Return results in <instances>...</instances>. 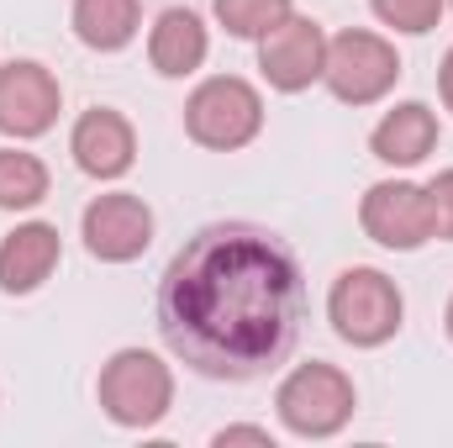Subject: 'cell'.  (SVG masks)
<instances>
[{"label":"cell","instance_id":"1","mask_svg":"<svg viewBox=\"0 0 453 448\" xmlns=\"http://www.w3.org/2000/svg\"><path fill=\"white\" fill-rule=\"evenodd\" d=\"M306 322L301 253L264 222H206L158 280V333L201 380L280 369Z\"/></svg>","mask_w":453,"mask_h":448},{"label":"cell","instance_id":"2","mask_svg":"<svg viewBox=\"0 0 453 448\" xmlns=\"http://www.w3.org/2000/svg\"><path fill=\"white\" fill-rule=\"evenodd\" d=\"M274 412H280V428L290 438H338L342 428L353 422L358 412V390L353 380L342 375L338 364L327 359H311V364H296L280 390H274Z\"/></svg>","mask_w":453,"mask_h":448},{"label":"cell","instance_id":"3","mask_svg":"<svg viewBox=\"0 0 453 448\" xmlns=\"http://www.w3.org/2000/svg\"><path fill=\"white\" fill-rule=\"evenodd\" d=\"M96 396L116 428H132V433L158 428L174 406V369L153 348H116L101 364Z\"/></svg>","mask_w":453,"mask_h":448},{"label":"cell","instance_id":"4","mask_svg":"<svg viewBox=\"0 0 453 448\" xmlns=\"http://www.w3.org/2000/svg\"><path fill=\"white\" fill-rule=\"evenodd\" d=\"M327 322L353 348H380V343H390V337L401 333L406 296H401V285L385 269L353 264V269H342L338 280H333V290H327Z\"/></svg>","mask_w":453,"mask_h":448},{"label":"cell","instance_id":"5","mask_svg":"<svg viewBox=\"0 0 453 448\" xmlns=\"http://www.w3.org/2000/svg\"><path fill=\"white\" fill-rule=\"evenodd\" d=\"M185 132L190 143L211 153H237L264 132V96L242 74H211L185 101Z\"/></svg>","mask_w":453,"mask_h":448},{"label":"cell","instance_id":"6","mask_svg":"<svg viewBox=\"0 0 453 448\" xmlns=\"http://www.w3.org/2000/svg\"><path fill=\"white\" fill-rule=\"evenodd\" d=\"M395 80H401V53H395L390 37L369 32V27H348L338 37H327L322 85L342 106H374L395 90Z\"/></svg>","mask_w":453,"mask_h":448},{"label":"cell","instance_id":"7","mask_svg":"<svg viewBox=\"0 0 453 448\" xmlns=\"http://www.w3.org/2000/svg\"><path fill=\"white\" fill-rule=\"evenodd\" d=\"M358 227L369 243L380 248H395V253H417L422 243H433V201H427V185L417 180H380L364 190L358 201Z\"/></svg>","mask_w":453,"mask_h":448},{"label":"cell","instance_id":"8","mask_svg":"<svg viewBox=\"0 0 453 448\" xmlns=\"http://www.w3.org/2000/svg\"><path fill=\"white\" fill-rule=\"evenodd\" d=\"M80 237H85L90 259H101V264H132L153 243V206L142 196H132V190H106V196H96L85 206Z\"/></svg>","mask_w":453,"mask_h":448},{"label":"cell","instance_id":"9","mask_svg":"<svg viewBox=\"0 0 453 448\" xmlns=\"http://www.w3.org/2000/svg\"><path fill=\"white\" fill-rule=\"evenodd\" d=\"M258 69H264V80L274 85V90H285V96H301V90H311L317 80H322V69H327V32L311 21V16H285L280 27H269L264 37H258Z\"/></svg>","mask_w":453,"mask_h":448},{"label":"cell","instance_id":"10","mask_svg":"<svg viewBox=\"0 0 453 448\" xmlns=\"http://www.w3.org/2000/svg\"><path fill=\"white\" fill-rule=\"evenodd\" d=\"M64 112V90L53 80L48 64L37 58H11L0 64V132L27 143V137H42Z\"/></svg>","mask_w":453,"mask_h":448},{"label":"cell","instance_id":"11","mask_svg":"<svg viewBox=\"0 0 453 448\" xmlns=\"http://www.w3.org/2000/svg\"><path fill=\"white\" fill-rule=\"evenodd\" d=\"M69 153L90 180H121L137 164V132L121 112L90 106V112H80L74 132H69Z\"/></svg>","mask_w":453,"mask_h":448},{"label":"cell","instance_id":"12","mask_svg":"<svg viewBox=\"0 0 453 448\" xmlns=\"http://www.w3.org/2000/svg\"><path fill=\"white\" fill-rule=\"evenodd\" d=\"M64 259V237L53 222H21L0 237V290L5 296H32L53 280Z\"/></svg>","mask_w":453,"mask_h":448},{"label":"cell","instance_id":"13","mask_svg":"<svg viewBox=\"0 0 453 448\" xmlns=\"http://www.w3.org/2000/svg\"><path fill=\"white\" fill-rule=\"evenodd\" d=\"M438 148V112L427 101H401L374 121L369 132V153L390 169H417L427 153Z\"/></svg>","mask_w":453,"mask_h":448},{"label":"cell","instance_id":"14","mask_svg":"<svg viewBox=\"0 0 453 448\" xmlns=\"http://www.w3.org/2000/svg\"><path fill=\"white\" fill-rule=\"evenodd\" d=\"M211 53V32L206 21L190 11V5H169L158 11V21L148 27V64L164 74V80H185L206 64Z\"/></svg>","mask_w":453,"mask_h":448},{"label":"cell","instance_id":"15","mask_svg":"<svg viewBox=\"0 0 453 448\" xmlns=\"http://www.w3.org/2000/svg\"><path fill=\"white\" fill-rule=\"evenodd\" d=\"M69 27H74V37L85 48L121 53L137 37V27H142V0H74Z\"/></svg>","mask_w":453,"mask_h":448},{"label":"cell","instance_id":"16","mask_svg":"<svg viewBox=\"0 0 453 448\" xmlns=\"http://www.w3.org/2000/svg\"><path fill=\"white\" fill-rule=\"evenodd\" d=\"M48 164L27 148H0V212H32L48 201Z\"/></svg>","mask_w":453,"mask_h":448},{"label":"cell","instance_id":"17","mask_svg":"<svg viewBox=\"0 0 453 448\" xmlns=\"http://www.w3.org/2000/svg\"><path fill=\"white\" fill-rule=\"evenodd\" d=\"M296 11V0H217V21H222L226 37H242V42H258L269 27H280L285 16Z\"/></svg>","mask_w":453,"mask_h":448},{"label":"cell","instance_id":"18","mask_svg":"<svg viewBox=\"0 0 453 448\" xmlns=\"http://www.w3.org/2000/svg\"><path fill=\"white\" fill-rule=\"evenodd\" d=\"M369 11L380 16V27L406 37H427L443 21V0H369Z\"/></svg>","mask_w":453,"mask_h":448},{"label":"cell","instance_id":"19","mask_svg":"<svg viewBox=\"0 0 453 448\" xmlns=\"http://www.w3.org/2000/svg\"><path fill=\"white\" fill-rule=\"evenodd\" d=\"M427 201H433V232L453 243V169L427 180Z\"/></svg>","mask_w":453,"mask_h":448},{"label":"cell","instance_id":"20","mask_svg":"<svg viewBox=\"0 0 453 448\" xmlns=\"http://www.w3.org/2000/svg\"><path fill=\"white\" fill-rule=\"evenodd\" d=\"M211 444H217V448H232V444L274 448V433H269V428H253V422H232V428H222V433H217Z\"/></svg>","mask_w":453,"mask_h":448},{"label":"cell","instance_id":"21","mask_svg":"<svg viewBox=\"0 0 453 448\" xmlns=\"http://www.w3.org/2000/svg\"><path fill=\"white\" fill-rule=\"evenodd\" d=\"M438 96H443V106L453 112V48L443 53V64H438Z\"/></svg>","mask_w":453,"mask_h":448},{"label":"cell","instance_id":"22","mask_svg":"<svg viewBox=\"0 0 453 448\" xmlns=\"http://www.w3.org/2000/svg\"><path fill=\"white\" fill-rule=\"evenodd\" d=\"M443 328H449V337H453V296H449V312H443Z\"/></svg>","mask_w":453,"mask_h":448},{"label":"cell","instance_id":"23","mask_svg":"<svg viewBox=\"0 0 453 448\" xmlns=\"http://www.w3.org/2000/svg\"><path fill=\"white\" fill-rule=\"evenodd\" d=\"M443 5H453V0H443Z\"/></svg>","mask_w":453,"mask_h":448}]
</instances>
